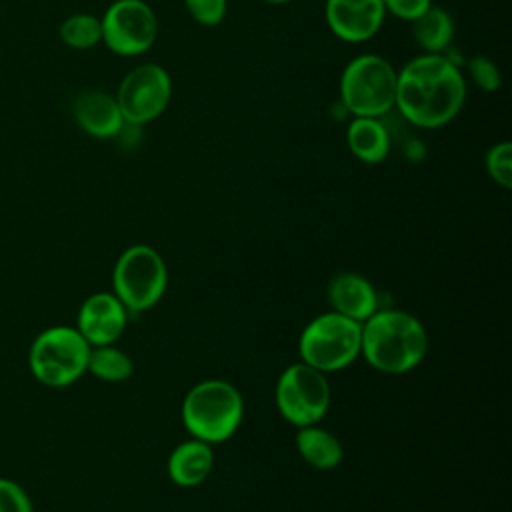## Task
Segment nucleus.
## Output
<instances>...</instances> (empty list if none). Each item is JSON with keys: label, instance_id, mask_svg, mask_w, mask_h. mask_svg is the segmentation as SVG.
<instances>
[{"label": "nucleus", "instance_id": "obj_20", "mask_svg": "<svg viewBox=\"0 0 512 512\" xmlns=\"http://www.w3.org/2000/svg\"><path fill=\"white\" fill-rule=\"evenodd\" d=\"M86 372L104 382H124L132 376L134 364L124 350L112 344H104L90 348Z\"/></svg>", "mask_w": 512, "mask_h": 512}, {"label": "nucleus", "instance_id": "obj_15", "mask_svg": "<svg viewBox=\"0 0 512 512\" xmlns=\"http://www.w3.org/2000/svg\"><path fill=\"white\" fill-rule=\"evenodd\" d=\"M346 146L362 164H382L392 150V134L382 118L352 116L346 126Z\"/></svg>", "mask_w": 512, "mask_h": 512}, {"label": "nucleus", "instance_id": "obj_6", "mask_svg": "<svg viewBox=\"0 0 512 512\" xmlns=\"http://www.w3.org/2000/svg\"><path fill=\"white\" fill-rule=\"evenodd\" d=\"M90 348L92 346L76 328L50 326L42 330L30 346V372L46 386H68L86 372Z\"/></svg>", "mask_w": 512, "mask_h": 512}, {"label": "nucleus", "instance_id": "obj_19", "mask_svg": "<svg viewBox=\"0 0 512 512\" xmlns=\"http://www.w3.org/2000/svg\"><path fill=\"white\" fill-rule=\"evenodd\" d=\"M60 42L70 50H92L102 44L100 16L90 12H74L58 26Z\"/></svg>", "mask_w": 512, "mask_h": 512}, {"label": "nucleus", "instance_id": "obj_7", "mask_svg": "<svg viewBox=\"0 0 512 512\" xmlns=\"http://www.w3.org/2000/svg\"><path fill=\"white\" fill-rule=\"evenodd\" d=\"M112 284L128 314L144 312L164 296L168 284L164 258L148 244L128 246L114 264Z\"/></svg>", "mask_w": 512, "mask_h": 512}, {"label": "nucleus", "instance_id": "obj_5", "mask_svg": "<svg viewBox=\"0 0 512 512\" xmlns=\"http://www.w3.org/2000/svg\"><path fill=\"white\" fill-rule=\"evenodd\" d=\"M362 324L338 312H326L310 320L298 340L302 362L320 370L336 372L360 356Z\"/></svg>", "mask_w": 512, "mask_h": 512}, {"label": "nucleus", "instance_id": "obj_14", "mask_svg": "<svg viewBox=\"0 0 512 512\" xmlns=\"http://www.w3.org/2000/svg\"><path fill=\"white\" fill-rule=\"evenodd\" d=\"M328 302L334 312L364 322L380 308L374 284L356 272H340L328 282Z\"/></svg>", "mask_w": 512, "mask_h": 512}, {"label": "nucleus", "instance_id": "obj_8", "mask_svg": "<svg viewBox=\"0 0 512 512\" xmlns=\"http://www.w3.org/2000/svg\"><path fill=\"white\" fill-rule=\"evenodd\" d=\"M174 82L170 72L156 62L134 66L120 80L114 96L126 124L144 128L170 106Z\"/></svg>", "mask_w": 512, "mask_h": 512}, {"label": "nucleus", "instance_id": "obj_24", "mask_svg": "<svg viewBox=\"0 0 512 512\" xmlns=\"http://www.w3.org/2000/svg\"><path fill=\"white\" fill-rule=\"evenodd\" d=\"M0 512H32L30 496L14 480L0 478Z\"/></svg>", "mask_w": 512, "mask_h": 512}, {"label": "nucleus", "instance_id": "obj_13", "mask_svg": "<svg viewBox=\"0 0 512 512\" xmlns=\"http://www.w3.org/2000/svg\"><path fill=\"white\" fill-rule=\"evenodd\" d=\"M72 118L84 134L96 140L116 138L126 124L116 96L100 88H88L76 94L72 102Z\"/></svg>", "mask_w": 512, "mask_h": 512}, {"label": "nucleus", "instance_id": "obj_18", "mask_svg": "<svg viewBox=\"0 0 512 512\" xmlns=\"http://www.w3.org/2000/svg\"><path fill=\"white\" fill-rule=\"evenodd\" d=\"M412 38L424 54H446L454 40V20L450 12L432 4L412 22Z\"/></svg>", "mask_w": 512, "mask_h": 512}, {"label": "nucleus", "instance_id": "obj_1", "mask_svg": "<svg viewBox=\"0 0 512 512\" xmlns=\"http://www.w3.org/2000/svg\"><path fill=\"white\" fill-rule=\"evenodd\" d=\"M466 96L462 66L448 54L420 52L396 74L394 110L414 128L436 130L450 124L462 112Z\"/></svg>", "mask_w": 512, "mask_h": 512}, {"label": "nucleus", "instance_id": "obj_16", "mask_svg": "<svg viewBox=\"0 0 512 512\" xmlns=\"http://www.w3.org/2000/svg\"><path fill=\"white\" fill-rule=\"evenodd\" d=\"M214 466L212 444L198 438L178 444L168 458V476L174 484L182 488H192L202 484Z\"/></svg>", "mask_w": 512, "mask_h": 512}, {"label": "nucleus", "instance_id": "obj_2", "mask_svg": "<svg viewBox=\"0 0 512 512\" xmlns=\"http://www.w3.org/2000/svg\"><path fill=\"white\" fill-rule=\"evenodd\" d=\"M428 350V334L410 312L378 308L362 322L360 354L386 374H404L416 368Z\"/></svg>", "mask_w": 512, "mask_h": 512}, {"label": "nucleus", "instance_id": "obj_12", "mask_svg": "<svg viewBox=\"0 0 512 512\" xmlns=\"http://www.w3.org/2000/svg\"><path fill=\"white\" fill-rule=\"evenodd\" d=\"M128 324V310L114 292L90 294L76 318V330L90 346L114 344Z\"/></svg>", "mask_w": 512, "mask_h": 512}, {"label": "nucleus", "instance_id": "obj_23", "mask_svg": "<svg viewBox=\"0 0 512 512\" xmlns=\"http://www.w3.org/2000/svg\"><path fill=\"white\" fill-rule=\"evenodd\" d=\"M188 16L204 26L214 28L224 22L228 14V0H182Z\"/></svg>", "mask_w": 512, "mask_h": 512}, {"label": "nucleus", "instance_id": "obj_25", "mask_svg": "<svg viewBox=\"0 0 512 512\" xmlns=\"http://www.w3.org/2000/svg\"><path fill=\"white\" fill-rule=\"evenodd\" d=\"M386 16H394L402 22H414L420 18L434 2L432 0H382Z\"/></svg>", "mask_w": 512, "mask_h": 512}, {"label": "nucleus", "instance_id": "obj_17", "mask_svg": "<svg viewBox=\"0 0 512 512\" xmlns=\"http://www.w3.org/2000/svg\"><path fill=\"white\" fill-rule=\"evenodd\" d=\"M296 450L302 456V460H306L310 466H314L318 470L336 468L344 456L340 440L332 432H328L316 424L298 428Z\"/></svg>", "mask_w": 512, "mask_h": 512}, {"label": "nucleus", "instance_id": "obj_22", "mask_svg": "<svg viewBox=\"0 0 512 512\" xmlns=\"http://www.w3.org/2000/svg\"><path fill=\"white\" fill-rule=\"evenodd\" d=\"M484 166L494 184L504 190L512 188V144L508 140H500L488 148Z\"/></svg>", "mask_w": 512, "mask_h": 512}, {"label": "nucleus", "instance_id": "obj_11", "mask_svg": "<svg viewBox=\"0 0 512 512\" xmlns=\"http://www.w3.org/2000/svg\"><path fill=\"white\" fill-rule=\"evenodd\" d=\"M324 20L332 36L346 44H364L384 26L382 0H324Z\"/></svg>", "mask_w": 512, "mask_h": 512}, {"label": "nucleus", "instance_id": "obj_3", "mask_svg": "<svg viewBox=\"0 0 512 512\" xmlns=\"http://www.w3.org/2000/svg\"><path fill=\"white\" fill-rule=\"evenodd\" d=\"M396 74L392 62L374 52L352 56L338 80L342 108L350 116L384 118L394 110Z\"/></svg>", "mask_w": 512, "mask_h": 512}, {"label": "nucleus", "instance_id": "obj_4", "mask_svg": "<svg viewBox=\"0 0 512 512\" xmlns=\"http://www.w3.org/2000/svg\"><path fill=\"white\" fill-rule=\"evenodd\" d=\"M242 416V394L226 380H202L182 400V422L186 430L192 438L208 444L228 440L238 430Z\"/></svg>", "mask_w": 512, "mask_h": 512}, {"label": "nucleus", "instance_id": "obj_10", "mask_svg": "<svg viewBox=\"0 0 512 512\" xmlns=\"http://www.w3.org/2000/svg\"><path fill=\"white\" fill-rule=\"evenodd\" d=\"M274 396L282 418L302 428L318 424L328 412L330 384L324 372L306 362H296L280 374Z\"/></svg>", "mask_w": 512, "mask_h": 512}, {"label": "nucleus", "instance_id": "obj_9", "mask_svg": "<svg viewBox=\"0 0 512 512\" xmlns=\"http://www.w3.org/2000/svg\"><path fill=\"white\" fill-rule=\"evenodd\" d=\"M102 44L116 56L146 54L158 38V16L146 0H114L100 16Z\"/></svg>", "mask_w": 512, "mask_h": 512}, {"label": "nucleus", "instance_id": "obj_21", "mask_svg": "<svg viewBox=\"0 0 512 512\" xmlns=\"http://www.w3.org/2000/svg\"><path fill=\"white\" fill-rule=\"evenodd\" d=\"M462 72L466 82H472L482 92H496L502 86V72L498 64L484 54L470 56Z\"/></svg>", "mask_w": 512, "mask_h": 512}, {"label": "nucleus", "instance_id": "obj_26", "mask_svg": "<svg viewBox=\"0 0 512 512\" xmlns=\"http://www.w3.org/2000/svg\"><path fill=\"white\" fill-rule=\"evenodd\" d=\"M262 4H268V6H284V4H290L292 0H258Z\"/></svg>", "mask_w": 512, "mask_h": 512}]
</instances>
